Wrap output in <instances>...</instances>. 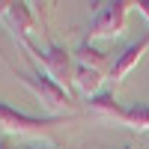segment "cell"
Here are the masks:
<instances>
[{
  "instance_id": "6da1fadb",
  "label": "cell",
  "mask_w": 149,
  "mask_h": 149,
  "mask_svg": "<svg viewBox=\"0 0 149 149\" xmlns=\"http://www.w3.org/2000/svg\"><path fill=\"white\" fill-rule=\"evenodd\" d=\"M21 48L27 51V57H30L57 86H63L69 95L74 93V57H72V51H69L66 45L51 42L48 48H39V45H33V42H21Z\"/></svg>"
},
{
  "instance_id": "7a4b0ae2",
  "label": "cell",
  "mask_w": 149,
  "mask_h": 149,
  "mask_svg": "<svg viewBox=\"0 0 149 149\" xmlns=\"http://www.w3.org/2000/svg\"><path fill=\"white\" fill-rule=\"evenodd\" d=\"M12 72H15V78L27 86L48 110H51V116H72L74 113V98L63 90V86H57L36 63H33V72H24V69H12Z\"/></svg>"
},
{
  "instance_id": "3957f363",
  "label": "cell",
  "mask_w": 149,
  "mask_h": 149,
  "mask_svg": "<svg viewBox=\"0 0 149 149\" xmlns=\"http://www.w3.org/2000/svg\"><path fill=\"white\" fill-rule=\"evenodd\" d=\"M134 9V0H110V3H98L95 15L86 27V42L93 39H116L125 30V18Z\"/></svg>"
},
{
  "instance_id": "277c9868",
  "label": "cell",
  "mask_w": 149,
  "mask_h": 149,
  "mask_svg": "<svg viewBox=\"0 0 149 149\" xmlns=\"http://www.w3.org/2000/svg\"><path fill=\"white\" fill-rule=\"evenodd\" d=\"M69 116H30V113H24V110H15L12 104L6 102H0V128H6V131H18V134H42L48 128H54L60 125V122H66Z\"/></svg>"
},
{
  "instance_id": "5b68a950",
  "label": "cell",
  "mask_w": 149,
  "mask_h": 149,
  "mask_svg": "<svg viewBox=\"0 0 149 149\" xmlns=\"http://www.w3.org/2000/svg\"><path fill=\"white\" fill-rule=\"evenodd\" d=\"M146 51H149V33H146V36H140L137 42L125 45V48L116 54V60H113V63H110V69H107V78L113 81V86L125 81V74H128V72H131V69L143 60V54H146Z\"/></svg>"
},
{
  "instance_id": "8992f818",
  "label": "cell",
  "mask_w": 149,
  "mask_h": 149,
  "mask_svg": "<svg viewBox=\"0 0 149 149\" xmlns=\"http://www.w3.org/2000/svg\"><path fill=\"white\" fill-rule=\"evenodd\" d=\"M6 21H9L12 33H15V45L30 42V36H33V30H36V18H33L30 3H12V6H9Z\"/></svg>"
},
{
  "instance_id": "52a82bcc",
  "label": "cell",
  "mask_w": 149,
  "mask_h": 149,
  "mask_svg": "<svg viewBox=\"0 0 149 149\" xmlns=\"http://www.w3.org/2000/svg\"><path fill=\"white\" fill-rule=\"evenodd\" d=\"M113 122H122V125H128L134 131H149V104L146 102H137V104H131V107H122L116 102L113 107V116H110Z\"/></svg>"
},
{
  "instance_id": "ba28073f",
  "label": "cell",
  "mask_w": 149,
  "mask_h": 149,
  "mask_svg": "<svg viewBox=\"0 0 149 149\" xmlns=\"http://www.w3.org/2000/svg\"><path fill=\"white\" fill-rule=\"evenodd\" d=\"M102 84H104V72L74 63V90H81L86 98H93V95L102 93Z\"/></svg>"
},
{
  "instance_id": "9c48e42d",
  "label": "cell",
  "mask_w": 149,
  "mask_h": 149,
  "mask_svg": "<svg viewBox=\"0 0 149 149\" xmlns=\"http://www.w3.org/2000/svg\"><path fill=\"white\" fill-rule=\"evenodd\" d=\"M72 57H74V63H81V66H90V69H98V72H104V69H110L107 66V57H104V51H98V48H93V42H81L78 48L72 51Z\"/></svg>"
},
{
  "instance_id": "30bf717a",
  "label": "cell",
  "mask_w": 149,
  "mask_h": 149,
  "mask_svg": "<svg viewBox=\"0 0 149 149\" xmlns=\"http://www.w3.org/2000/svg\"><path fill=\"white\" fill-rule=\"evenodd\" d=\"M86 107L93 110L95 116H104V119H110L113 116V107H116V95L113 93H98V95H93V98H86Z\"/></svg>"
},
{
  "instance_id": "8fae6325",
  "label": "cell",
  "mask_w": 149,
  "mask_h": 149,
  "mask_svg": "<svg viewBox=\"0 0 149 149\" xmlns=\"http://www.w3.org/2000/svg\"><path fill=\"white\" fill-rule=\"evenodd\" d=\"M134 9H137L140 12V15L149 21V0H134Z\"/></svg>"
},
{
  "instance_id": "7c38bea8",
  "label": "cell",
  "mask_w": 149,
  "mask_h": 149,
  "mask_svg": "<svg viewBox=\"0 0 149 149\" xmlns=\"http://www.w3.org/2000/svg\"><path fill=\"white\" fill-rule=\"evenodd\" d=\"M21 149H60V146H54V143H27Z\"/></svg>"
},
{
  "instance_id": "4fadbf2b",
  "label": "cell",
  "mask_w": 149,
  "mask_h": 149,
  "mask_svg": "<svg viewBox=\"0 0 149 149\" xmlns=\"http://www.w3.org/2000/svg\"><path fill=\"white\" fill-rule=\"evenodd\" d=\"M9 6H12V0H0V18L9 15Z\"/></svg>"
},
{
  "instance_id": "5bb4252c",
  "label": "cell",
  "mask_w": 149,
  "mask_h": 149,
  "mask_svg": "<svg viewBox=\"0 0 149 149\" xmlns=\"http://www.w3.org/2000/svg\"><path fill=\"white\" fill-rule=\"evenodd\" d=\"M0 149H21V146H15L9 137H0Z\"/></svg>"
},
{
  "instance_id": "9a60e30c",
  "label": "cell",
  "mask_w": 149,
  "mask_h": 149,
  "mask_svg": "<svg viewBox=\"0 0 149 149\" xmlns=\"http://www.w3.org/2000/svg\"><path fill=\"white\" fill-rule=\"evenodd\" d=\"M125 149H131V146H125Z\"/></svg>"
}]
</instances>
